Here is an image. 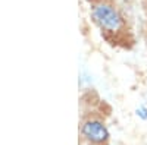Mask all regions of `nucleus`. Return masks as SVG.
Listing matches in <instances>:
<instances>
[{
	"instance_id": "obj_1",
	"label": "nucleus",
	"mask_w": 147,
	"mask_h": 145,
	"mask_svg": "<svg viewBox=\"0 0 147 145\" xmlns=\"http://www.w3.org/2000/svg\"><path fill=\"white\" fill-rule=\"evenodd\" d=\"M91 13L94 22L100 27L102 31H106L109 34H119L121 31H124V18L121 16L115 6L109 3H97L93 6Z\"/></svg>"
},
{
	"instance_id": "obj_2",
	"label": "nucleus",
	"mask_w": 147,
	"mask_h": 145,
	"mask_svg": "<svg viewBox=\"0 0 147 145\" xmlns=\"http://www.w3.org/2000/svg\"><path fill=\"white\" fill-rule=\"evenodd\" d=\"M81 135L90 144L102 145V144H106L109 139V130L103 122H100L97 119H90V120L82 123Z\"/></svg>"
},
{
	"instance_id": "obj_3",
	"label": "nucleus",
	"mask_w": 147,
	"mask_h": 145,
	"mask_svg": "<svg viewBox=\"0 0 147 145\" xmlns=\"http://www.w3.org/2000/svg\"><path fill=\"white\" fill-rule=\"evenodd\" d=\"M136 114L141 119V120H147V107L144 106H140L137 110H136Z\"/></svg>"
}]
</instances>
